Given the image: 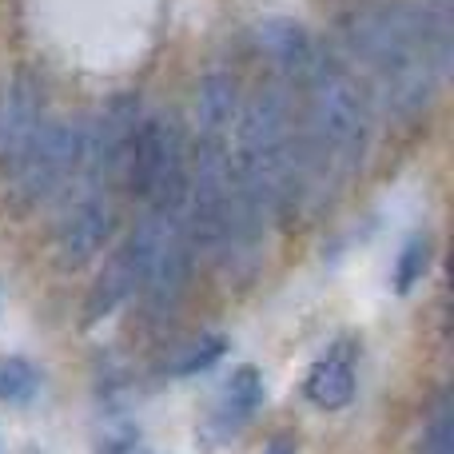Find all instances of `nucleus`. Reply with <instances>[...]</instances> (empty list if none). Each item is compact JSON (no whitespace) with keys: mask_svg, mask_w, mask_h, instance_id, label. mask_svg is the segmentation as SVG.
I'll return each mask as SVG.
<instances>
[{"mask_svg":"<svg viewBox=\"0 0 454 454\" xmlns=\"http://www.w3.org/2000/svg\"><path fill=\"white\" fill-rule=\"evenodd\" d=\"M239 104H243V88L231 68L204 72L196 84V96H192V124H196L192 140H231Z\"/></svg>","mask_w":454,"mask_h":454,"instance_id":"f8f14e48","label":"nucleus"},{"mask_svg":"<svg viewBox=\"0 0 454 454\" xmlns=\"http://www.w3.org/2000/svg\"><path fill=\"white\" fill-rule=\"evenodd\" d=\"M251 40H255V52L271 64L283 84H299L323 52V44L311 36V28H303L291 16H267V20H259Z\"/></svg>","mask_w":454,"mask_h":454,"instance_id":"9b49d317","label":"nucleus"},{"mask_svg":"<svg viewBox=\"0 0 454 454\" xmlns=\"http://www.w3.org/2000/svg\"><path fill=\"white\" fill-rule=\"evenodd\" d=\"M40 391V371L20 355H0V403H32Z\"/></svg>","mask_w":454,"mask_h":454,"instance_id":"4468645a","label":"nucleus"},{"mask_svg":"<svg viewBox=\"0 0 454 454\" xmlns=\"http://www.w3.org/2000/svg\"><path fill=\"white\" fill-rule=\"evenodd\" d=\"M223 355H227V339L223 335H200L172 359V375L188 379V375H200V371H212Z\"/></svg>","mask_w":454,"mask_h":454,"instance_id":"dca6fc26","label":"nucleus"},{"mask_svg":"<svg viewBox=\"0 0 454 454\" xmlns=\"http://www.w3.org/2000/svg\"><path fill=\"white\" fill-rule=\"evenodd\" d=\"M299 140H303L311 200L347 184L363 168L375 136V104L343 56L323 48L315 68L299 80Z\"/></svg>","mask_w":454,"mask_h":454,"instance_id":"7ed1b4c3","label":"nucleus"},{"mask_svg":"<svg viewBox=\"0 0 454 454\" xmlns=\"http://www.w3.org/2000/svg\"><path fill=\"white\" fill-rule=\"evenodd\" d=\"M427 267H431V239H427V235H411V239L403 243L399 259H395V279H391V287L399 291V295L415 291L419 283H423Z\"/></svg>","mask_w":454,"mask_h":454,"instance_id":"2eb2a0df","label":"nucleus"},{"mask_svg":"<svg viewBox=\"0 0 454 454\" xmlns=\"http://www.w3.org/2000/svg\"><path fill=\"white\" fill-rule=\"evenodd\" d=\"M231 188L271 223L291 220L311 204L299 108L283 80H267L243 96L231 128Z\"/></svg>","mask_w":454,"mask_h":454,"instance_id":"f03ea898","label":"nucleus"},{"mask_svg":"<svg viewBox=\"0 0 454 454\" xmlns=\"http://www.w3.org/2000/svg\"><path fill=\"white\" fill-rule=\"evenodd\" d=\"M423 454H454V415L447 403H439V411H434L431 423H427Z\"/></svg>","mask_w":454,"mask_h":454,"instance_id":"f3484780","label":"nucleus"},{"mask_svg":"<svg viewBox=\"0 0 454 454\" xmlns=\"http://www.w3.org/2000/svg\"><path fill=\"white\" fill-rule=\"evenodd\" d=\"M263 399H267V387H263L259 367H251V363L235 367L231 375H227V383L220 387V399H215L212 415H207V434H212L215 442L239 434L243 427L259 415Z\"/></svg>","mask_w":454,"mask_h":454,"instance_id":"ddd939ff","label":"nucleus"},{"mask_svg":"<svg viewBox=\"0 0 454 454\" xmlns=\"http://www.w3.org/2000/svg\"><path fill=\"white\" fill-rule=\"evenodd\" d=\"M120 231V196L104 188L64 192V212L56 220L52 247L60 267H84L116 239Z\"/></svg>","mask_w":454,"mask_h":454,"instance_id":"0eeeda50","label":"nucleus"},{"mask_svg":"<svg viewBox=\"0 0 454 454\" xmlns=\"http://www.w3.org/2000/svg\"><path fill=\"white\" fill-rule=\"evenodd\" d=\"M88 152V120H48L32 144L4 168V200L20 212L60 200L76 184Z\"/></svg>","mask_w":454,"mask_h":454,"instance_id":"39448f33","label":"nucleus"},{"mask_svg":"<svg viewBox=\"0 0 454 454\" xmlns=\"http://www.w3.org/2000/svg\"><path fill=\"white\" fill-rule=\"evenodd\" d=\"M263 454H299V447H295L291 434H275V439L263 447Z\"/></svg>","mask_w":454,"mask_h":454,"instance_id":"a211bd4d","label":"nucleus"},{"mask_svg":"<svg viewBox=\"0 0 454 454\" xmlns=\"http://www.w3.org/2000/svg\"><path fill=\"white\" fill-rule=\"evenodd\" d=\"M196 263H200V255L188 239V227L180 220L168 231V239L160 243V255H156V263H152L148 283H144V291H140L148 319H168V315L176 311V303L184 299V291H188V283H192Z\"/></svg>","mask_w":454,"mask_h":454,"instance_id":"1a4fd4ad","label":"nucleus"},{"mask_svg":"<svg viewBox=\"0 0 454 454\" xmlns=\"http://www.w3.org/2000/svg\"><path fill=\"white\" fill-rule=\"evenodd\" d=\"M52 120L48 88L32 72H12L0 80V172L32 144V136Z\"/></svg>","mask_w":454,"mask_h":454,"instance_id":"6e6552de","label":"nucleus"},{"mask_svg":"<svg viewBox=\"0 0 454 454\" xmlns=\"http://www.w3.org/2000/svg\"><path fill=\"white\" fill-rule=\"evenodd\" d=\"M180 220H184V207L144 212V220L124 235V243L112 251L108 263H104V271L96 275L92 287H88V299H84V323L88 327L112 319L120 307H128L136 295H140L144 283H148L152 263H156V255H160V243L168 239V231H172Z\"/></svg>","mask_w":454,"mask_h":454,"instance_id":"423d86ee","label":"nucleus"},{"mask_svg":"<svg viewBox=\"0 0 454 454\" xmlns=\"http://www.w3.org/2000/svg\"><path fill=\"white\" fill-rule=\"evenodd\" d=\"M359 359H363V347L359 339L343 335L335 343H327L315 363L307 367L303 379V395L311 407L319 411H343L355 403V391H359Z\"/></svg>","mask_w":454,"mask_h":454,"instance_id":"9d476101","label":"nucleus"},{"mask_svg":"<svg viewBox=\"0 0 454 454\" xmlns=\"http://www.w3.org/2000/svg\"><path fill=\"white\" fill-rule=\"evenodd\" d=\"M124 196L144 212L188 200V128L176 112H140L124 164Z\"/></svg>","mask_w":454,"mask_h":454,"instance_id":"20e7f679","label":"nucleus"},{"mask_svg":"<svg viewBox=\"0 0 454 454\" xmlns=\"http://www.w3.org/2000/svg\"><path fill=\"white\" fill-rule=\"evenodd\" d=\"M339 44L371 104L395 120H415L450 76L454 8L450 0H371L343 16Z\"/></svg>","mask_w":454,"mask_h":454,"instance_id":"f257e3e1","label":"nucleus"}]
</instances>
